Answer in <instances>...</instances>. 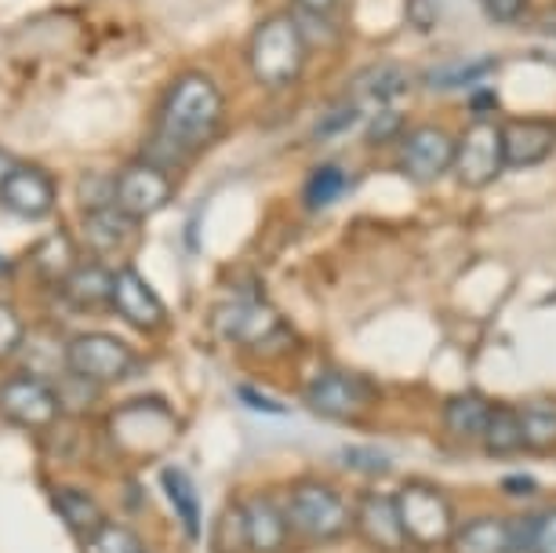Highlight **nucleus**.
<instances>
[{
	"label": "nucleus",
	"instance_id": "1",
	"mask_svg": "<svg viewBox=\"0 0 556 553\" xmlns=\"http://www.w3.org/2000/svg\"><path fill=\"white\" fill-rule=\"evenodd\" d=\"M226 99L207 73H178L156 106L153 139L146 146V161L175 172L186 168L223 135Z\"/></svg>",
	"mask_w": 556,
	"mask_h": 553
},
{
	"label": "nucleus",
	"instance_id": "2",
	"mask_svg": "<svg viewBox=\"0 0 556 553\" xmlns=\"http://www.w3.org/2000/svg\"><path fill=\"white\" fill-rule=\"evenodd\" d=\"M306 29L291 12L258 18L248 37V73L258 88L288 91L306 70Z\"/></svg>",
	"mask_w": 556,
	"mask_h": 553
},
{
	"label": "nucleus",
	"instance_id": "3",
	"mask_svg": "<svg viewBox=\"0 0 556 553\" xmlns=\"http://www.w3.org/2000/svg\"><path fill=\"white\" fill-rule=\"evenodd\" d=\"M285 514L291 539L309 542V546H328L353 531V506L345 503L339 488L320 477H299L288 485Z\"/></svg>",
	"mask_w": 556,
	"mask_h": 553
},
{
	"label": "nucleus",
	"instance_id": "4",
	"mask_svg": "<svg viewBox=\"0 0 556 553\" xmlns=\"http://www.w3.org/2000/svg\"><path fill=\"white\" fill-rule=\"evenodd\" d=\"M212 325L226 342H240L248 350H273L280 339L291 336L255 280H240V285L226 288V296L215 302Z\"/></svg>",
	"mask_w": 556,
	"mask_h": 553
},
{
	"label": "nucleus",
	"instance_id": "5",
	"mask_svg": "<svg viewBox=\"0 0 556 553\" xmlns=\"http://www.w3.org/2000/svg\"><path fill=\"white\" fill-rule=\"evenodd\" d=\"M139 350H131V342L110 331H80L62 342V364L77 382H88L102 390V386L128 382L139 372Z\"/></svg>",
	"mask_w": 556,
	"mask_h": 553
},
{
	"label": "nucleus",
	"instance_id": "6",
	"mask_svg": "<svg viewBox=\"0 0 556 553\" xmlns=\"http://www.w3.org/2000/svg\"><path fill=\"white\" fill-rule=\"evenodd\" d=\"M393 499L404 520L407 546H422V550L447 546L451 531L458 525L455 503H451L447 492H440V488L429 481H404L393 492Z\"/></svg>",
	"mask_w": 556,
	"mask_h": 553
},
{
	"label": "nucleus",
	"instance_id": "7",
	"mask_svg": "<svg viewBox=\"0 0 556 553\" xmlns=\"http://www.w3.org/2000/svg\"><path fill=\"white\" fill-rule=\"evenodd\" d=\"M302 401H306V409L317 415V419L353 426V423H361V419L371 415L379 393H375V386L367 382L364 375L328 368V372L313 375V379L306 382Z\"/></svg>",
	"mask_w": 556,
	"mask_h": 553
},
{
	"label": "nucleus",
	"instance_id": "8",
	"mask_svg": "<svg viewBox=\"0 0 556 553\" xmlns=\"http://www.w3.org/2000/svg\"><path fill=\"white\" fill-rule=\"evenodd\" d=\"M0 419L29 433L51 430L62 419V398L45 375L12 372L0 379Z\"/></svg>",
	"mask_w": 556,
	"mask_h": 553
},
{
	"label": "nucleus",
	"instance_id": "9",
	"mask_svg": "<svg viewBox=\"0 0 556 553\" xmlns=\"http://www.w3.org/2000/svg\"><path fill=\"white\" fill-rule=\"evenodd\" d=\"M175 201V175L161 168V164L135 156L113 175V204L121 208L131 223H146L150 215L164 212Z\"/></svg>",
	"mask_w": 556,
	"mask_h": 553
},
{
	"label": "nucleus",
	"instance_id": "10",
	"mask_svg": "<svg viewBox=\"0 0 556 553\" xmlns=\"http://www.w3.org/2000/svg\"><path fill=\"white\" fill-rule=\"evenodd\" d=\"M462 190H488L502 179L506 161H502V135L498 124L477 117L466 131L455 135V164H451Z\"/></svg>",
	"mask_w": 556,
	"mask_h": 553
},
{
	"label": "nucleus",
	"instance_id": "11",
	"mask_svg": "<svg viewBox=\"0 0 556 553\" xmlns=\"http://www.w3.org/2000/svg\"><path fill=\"white\" fill-rule=\"evenodd\" d=\"M455 164V135L440 124H418V128L401 135L396 150V172L415 186H433Z\"/></svg>",
	"mask_w": 556,
	"mask_h": 553
},
{
	"label": "nucleus",
	"instance_id": "12",
	"mask_svg": "<svg viewBox=\"0 0 556 553\" xmlns=\"http://www.w3.org/2000/svg\"><path fill=\"white\" fill-rule=\"evenodd\" d=\"M0 208L12 212L23 223H45V218L55 215L59 208V183L55 175L40 164L18 161L8 179L0 183Z\"/></svg>",
	"mask_w": 556,
	"mask_h": 553
},
{
	"label": "nucleus",
	"instance_id": "13",
	"mask_svg": "<svg viewBox=\"0 0 556 553\" xmlns=\"http://www.w3.org/2000/svg\"><path fill=\"white\" fill-rule=\"evenodd\" d=\"M110 310L117 313L128 328L142 331V336H156L167 325V306L156 296L150 280L142 277V269L135 263H124L113 269V296Z\"/></svg>",
	"mask_w": 556,
	"mask_h": 553
},
{
	"label": "nucleus",
	"instance_id": "14",
	"mask_svg": "<svg viewBox=\"0 0 556 553\" xmlns=\"http://www.w3.org/2000/svg\"><path fill=\"white\" fill-rule=\"evenodd\" d=\"M502 135V161L513 172L539 168L556 153V121L539 113H520L498 124Z\"/></svg>",
	"mask_w": 556,
	"mask_h": 553
},
{
	"label": "nucleus",
	"instance_id": "15",
	"mask_svg": "<svg viewBox=\"0 0 556 553\" xmlns=\"http://www.w3.org/2000/svg\"><path fill=\"white\" fill-rule=\"evenodd\" d=\"M353 531L379 553H404L407 550V536H404V520H401V510H396V499H393V492H382V488H364V492L356 495Z\"/></svg>",
	"mask_w": 556,
	"mask_h": 553
},
{
	"label": "nucleus",
	"instance_id": "16",
	"mask_svg": "<svg viewBox=\"0 0 556 553\" xmlns=\"http://www.w3.org/2000/svg\"><path fill=\"white\" fill-rule=\"evenodd\" d=\"M248 531V553H288L291 550V528L285 514V499L273 492H251L240 503Z\"/></svg>",
	"mask_w": 556,
	"mask_h": 553
},
{
	"label": "nucleus",
	"instance_id": "17",
	"mask_svg": "<svg viewBox=\"0 0 556 553\" xmlns=\"http://www.w3.org/2000/svg\"><path fill=\"white\" fill-rule=\"evenodd\" d=\"M62 302H66L70 310H110V296H113V266L106 259H80L77 266L70 269L66 280L55 288Z\"/></svg>",
	"mask_w": 556,
	"mask_h": 553
},
{
	"label": "nucleus",
	"instance_id": "18",
	"mask_svg": "<svg viewBox=\"0 0 556 553\" xmlns=\"http://www.w3.org/2000/svg\"><path fill=\"white\" fill-rule=\"evenodd\" d=\"M447 553H517L513 550V525L509 517L480 514L455 525L447 539Z\"/></svg>",
	"mask_w": 556,
	"mask_h": 553
},
{
	"label": "nucleus",
	"instance_id": "19",
	"mask_svg": "<svg viewBox=\"0 0 556 553\" xmlns=\"http://www.w3.org/2000/svg\"><path fill=\"white\" fill-rule=\"evenodd\" d=\"M135 229H139V223H131L117 204H106V208H88V212H84L80 237H84V244L96 252V259H106L113 252H121V248H128Z\"/></svg>",
	"mask_w": 556,
	"mask_h": 553
},
{
	"label": "nucleus",
	"instance_id": "20",
	"mask_svg": "<svg viewBox=\"0 0 556 553\" xmlns=\"http://www.w3.org/2000/svg\"><path fill=\"white\" fill-rule=\"evenodd\" d=\"M407 88H412V77L404 73V66H393V62H379V66L361 70V77L353 80V102L361 110L364 106L386 110V106H393L396 99H404Z\"/></svg>",
	"mask_w": 556,
	"mask_h": 553
},
{
	"label": "nucleus",
	"instance_id": "21",
	"mask_svg": "<svg viewBox=\"0 0 556 553\" xmlns=\"http://www.w3.org/2000/svg\"><path fill=\"white\" fill-rule=\"evenodd\" d=\"M51 510L59 514V520L73 531V539H88L102 520H106V510L91 492H84L77 485H59L51 488Z\"/></svg>",
	"mask_w": 556,
	"mask_h": 553
},
{
	"label": "nucleus",
	"instance_id": "22",
	"mask_svg": "<svg viewBox=\"0 0 556 553\" xmlns=\"http://www.w3.org/2000/svg\"><path fill=\"white\" fill-rule=\"evenodd\" d=\"M491 404L484 393L477 390H466V393H455L451 401H444V412H440V423H444V433L451 441L458 444H469V441H480L484 433V423L491 415Z\"/></svg>",
	"mask_w": 556,
	"mask_h": 553
},
{
	"label": "nucleus",
	"instance_id": "23",
	"mask_svg": "<svg viewBox=\"0 0 556 553\" xmlns=\"http://www.w3.org/2000/svg\"><path fill=\"white\" fill-rule=\"evenodd\" d=\"M161 488H164L167 503H172V510H175L178 525H182V531H186V539L197 542L204 531V506H201V492H197L193 477L178 466H164L161 469Z\"/></svg>",
	"mask_w": 556,
	"mask_h": 553
},
{
	"label": "nucleus",
	"instance_id": "24",
	"mask_svg": "<svg viewBox=\"0 0 556 553\" xmlns=\"http://www.w3.org/2000/svg\"><path fill=\"white\" fill-rule=\"evenodd\" d=\"M77 263H80L77 241H73L66 229H51L45 241H37L29 248V266H34V274L40 280H48L51 288H59Z\"/></svg>",
	"mask_w": 556,
	"mask_h": 553
},
{
	"label": "nucleus",
	"instance_id": "25",
	"mask_svg": "<svg viewBox=\"0 0 556 553\" xmlns=\"http://www.w3.org/2000/svg\"><path fill=\"white\" fill-rule=\"evenodd\" d=\"M480 444L491 458H513L523 455V430H520V409L517 404H491V415L480 433Z\"/></svg>",
	"mask_w": 556,
	"mask_h": 553
},
{
	"label": "nucleus",
	"instance_id": "26",
	"mask_svg": "<svg viewBox=\"0 0 556 553\" xmlns=\"http://www.w3.org/2000/svg\"><path fill=\"white\" fill-rule=\"evenodd\" d=\"M520 430H523V452L553 455L556 452V404L549 401L520 404Z\"/></svg>",
	"mask_w": 556,
	"mask_h": 553
},
{
	"label": "nucleus",
	"instance_id": "27",
	"mask_svg": "<svg viewBox=\"0 0 556 553\" xmlns=\"http://www.w3.org/2000/svg\"><path fill=\"white\" fill-rule=\"evenodd\" d=\"M498 62L484 55V59H458V62H444V66H433L422 73V85L433 91H458V88H473L495 70Z\"/></svg>",
	"mask_w": 556,
	"mask_h": 553
},
{
	"label": "nucleus",
	"instance_id": "28",
	"mask_svg": "<svg viewBox=\"0 0 556 553\" xmlns=\"http://www.w3.org/2000/svg\"><path fill=\"white\" fill-rule=\"evenodd\" d=\"M509 525H513V550L517 553H556V506L531 517H517Z\"/></svg>",
	"mask_w": 556,
	"mask_h": 553
},
{
	"label": "nucleus",
	"instance_id": "29",
	"mask_svg": "<svg viewBox=\"0 0 556 553\" xmlns=\"http://www.w3.org/2000/svg\"><path fill=\"white\" fill-rule=\"evenodd\" d=\"M345 190H350V175H345L342 164H334V161L317 164V168L306 175V183H302V204L320 212V208L339 201Z\"/></svg>",
	"mask_w": 556,
	"mask_h": 553
},
{
	"label": "nucleus",
	"instance_id": "30",
	"mask_svg": "<svg viewBox=\"0 0 556 553\" xmlns=\"http://www.w3.org/2000/svg\"><path fill=\"white\" fill-rule=\"evenodd\" d=\"M80 553H146V542L139 536V528L106 517L88 539L80 542Z\"/></svg>",
	"mask_w": 556,
	"mask_h": 553
},
{
	"label": "nucleus",
	"instance_id": "31",
	"mask_svg": "<svg viewBox=\"0 0 556 553\" xmlns=\"http://www.w3.org/2000/svg\"><path fill=\"white\" fill-rule=\"evenodd\" d=\"M26 347V321L12 302L0 299V364L15 361Z\"/></svg>",
	"mask_w": 556,
	"mask_h": 553
},
{
	"label": "nucleus",
	"instance_id": "32",
	"mask_svg": "<svg viewBox=\"0 0 556 553\" xmlns=\"http://www.w3.org/2000/svg\"><path fill=\"white\" fill-rule=\"evenodd\" d=\"M361 106H356L353 99H342L334 102V106L324 113V117L317 121V128H313V139L317 142H328V139H339V135H345L350 128H356V121H361Z\"/></svg>",
	"mask_w": 556,
	"mask_h": 553
},
{
	"label": "nucleus",
	"instance_id": "33",
	"mask_svg": "<svg viewBox=\"0 0 556 553\" xmlns=\"http://www.w3.org/2000/svg\"><path fill=\"white\" fill-rule=\"evenodd\" d=\"M215 553H248V531H244V514H240V503H229L226 514L218 517Z\"/></svg>",
	"mask_w": 556,
	"mask_h": 553
},
{
	"label": "nucleus",
	"instance_id": "34",
	"mask_svg": "<svg viewBox=\"0 0 556 553\" xmlns=\"http://www.w3.org/2000/svg\"><path fill=\"white\" fill-rule=\"evenodd\" d=\"M401 128H404V113L393 110V106H386V110H375V117L367 121L364 139L371 142V146H386V142L401 139V135H404Z\"/></svg>",
	"mask_w": 556,
	"mask_h": 553
},
{
	"label": "nucleus",
	"instance_id": "35",
	"mask_svg": "<svg viewBox=\"0 0 556 553\" xmlns=\"http://www.w3.org/2000/svg\"><path fill=\"white\" fill-rule=\"evenodd\" d=\"M528 4H531V0H480V8L488 12V18H491V23H498V26L520 23V18L528 15Z\"/></svg>",
	"mask_w": 556,
	"mask_h": 553
},
{
	"label": "nucleus",
	"instance_id": "36",
	"mask_svg": "<svg viewBox=\"0 0 556 553\" xmlns=\"http://www.w3.org/2000/svg\"><path fill=\"white\" fill-rule=\"evenodd\" d=\"M240 401H244V404H255V409H262V412H273V415H285V412H288L280 401L262 398V390H255V386H240Z\"/></svg>",
	"mask_w": 556,
	"mask_h": 553
},
{
	"label": "nucleus",
	"instance_id": "37",
	"mask_svg": "<svg viewBox=\"0 0 556 553\" xmlns=\"http://www.w3.org/2000/svg\"><path fill=\"white\" fill-rule=\"evenodd\" d=\"M291 4H295L299 12L313 15V18H328L334 8H339V0H291Z\"/></svg>",
	"mask_w": 556,
	"mask_h": 553
},
{
	"label": "nucleus",
	"instance_id": "38",
	"mask_svg": "<svg viewBox=\"0 0 556 553\" xmlns=\"http://www.w3.org/2000/svg\"><path fill=\"white\" fill-rule=\"evenodd\" d=\"M502 492L506 495H531L534 492V481L531 477H506V481H502Z\"/></svg>",
	"mask_w": 556,
	"mask_h": 553
},
{
	"label": "nucleus",
	"instance_id": "39",
	"mask_svg": "<svg viewBox=\"0 0 556 553\" xmlns=\"http://www.w3.org/2000/svg\"><path fill=\"white\" fill-rule=\"evenodd\" d=\"M495 102H498V96H495V91H477V96L469 99V110H473L477 117H484V113H491V110H495Z\"/></svg>",
	"mask_w": 556,
	"mask_h": 553
},
{
	"label": "nucleus",
	"instance_id": "40",
	"mask_svg": "<svg viewBox=\"0 0 556 553\" xmlns=\"http://www.w3.org/2000/svg\"><path fill=\"white\" fill-rule=\"evenodd\" d=\"M15 164H18V161H15V156H12V153H8V150H4V146H0V183H4V179H8V172H12V168H15Z\"/></svg>",
	"mask_w": 556,
	"mask_h": 553
},
{
	"label": "nucleus",
	"instance_id": "41",
	"mask_svg": "<svg viewBox=\"0 0 556 553\" xmlns=\"http://www.w3.org/2000/svg\"><path fill=\"white\" fill-rule=\"evenodd\" d=\"M8 269H12V263H8V259H4V255H0V280H4V277H8Z\"/></svg>",
	"mask_w": 556,
	"mask_h": 553
},
{
	"label": "nucleus",
	"instance_id": "42",
	"mask_svg": "<svg viewBox=\"0 0 556 553\" xmlns=\"http://www.w3.org/2000/svg\"><path fill=\"white\" fill-rule=\"evenodd\" d=\"M146 553H150V550H146Z\"/></svg>",
	"mask_w": 556,
	"mask_h": 553
}]
</instances>
